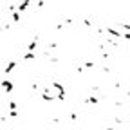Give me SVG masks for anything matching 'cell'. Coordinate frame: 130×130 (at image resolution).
I'll return each instance as SVG.
<instances>
[{
  "label": "cell",
  "mask_w": 130,
  "mask_h": 130,
  "mask_svg": "<svg viewBox=\"0 0 130 130\" xmlns=\"http://www.w3.org/2000/svg\"><path fill=\"white\" fill-rule=\"evenodd\" d=\"M60 92H61V89L53 83V85H49V87L45 89V98H58Z\"/></svg>",
  "instance_id": "1"
}]
</instances>
